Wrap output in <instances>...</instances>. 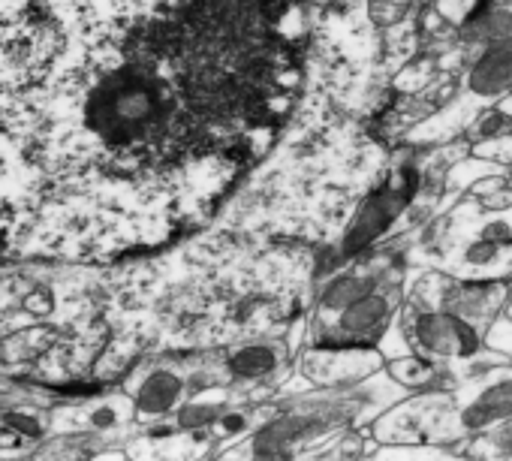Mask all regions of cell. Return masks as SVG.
Returning a JSON list of instances; mask_svg holds the SVG:
<instances>
[{
	"instance_id": "cell-1",
	"label": "cell",
	"mask_w": 512,
	"mask_h": 461,
	"mask_svg": "<svg viewBox=\"0 0 512 461\" xmlns=\"http://www.w3.org/2000/svg\"><path fill=\"white\" fill-rule=\"evenodd\" d=\"M308 0H0V263L205 226L284 136Z\"/></svg>"
},
{
	"instance_id": "cell-2",
	"label": "cell",
	"mask_w": 512,
	"mask_h": 461,
	"mask_svg": "<svg viewBox=\"0 0 512 461\" xmlns=\"http://www.w3.org/2000/svg\"><path fill=\"white\" fill-rule=\"evenodd\" d=\"M449 223L452 275L467 281L503 278L512 272V202H467Z\"/></svg>"
},
{
	"instance_id": "cell-3",
	"label": "cell",
	"mask_w": 512,
	"mask_h": 461,
	"mask_svg": "<svg viewBox=\"0 0 512 461\" xmlns=\"http://www.w3.org/2000/svg\"><path fill=\"white\" fill-rule=\"evenodd\" d=\"M419 344L434 356H470L479 347V332L458 314H434L422 320Z\"/></svg>"
},
{
	"instance_id": "cell-4",
	"label": "cell",
	"mask_w": 512,
	"mask_h": 461,
	"mask_svg": "<svg viewBox=\"0 0 512 461\" xmlns=\"http://www.w3.org/2000/svg\"><path fill=\"white\" fill-rule=\"evenodd\" d=\"M470 85L479 94H500L512 88V40H500L476 61Z\"/></svg>"
},
{
	"instance_id": "cell-5",
	"label": "cell",
	"mask_w": 512,
	"mask_h": 461,
	"mask_svg": "<svg viewBox=\"0 0 512 461\" xmlns=\"http://www.w3.org/2000/svg\"><path fill=\"white\" fill-rule=\"evenodd\" d=\"M512 416V380H503L491 389H485L464 413V422L470 428H482L488 422H497V419H506Z\"/></svg>"
},
{
	"instance_id": "cell-6",
	"label": "cell",
	"mask_w": 512,
	"mask_h": 461,
	"mask_svg": "<svg viewBox=\"0 0 512 461\" xmlns=\"http://www.w3.org/2000/svg\"><path fill=\"white\" fill-rule=\"evenodd\" d=\"M503 130H506V118H500V115L494 112V115H488V118L479 124L476 133H479V136H500Z\"/></svg>"
},
{
	"instance_id": "cell-7",
	"label": "cell",
	"mask_w": 512,
	"mask_h": 461,
	"mask_svg": "<svg viewBox=\"0 0 512 461\" xmlns=\"http://www.w3.org/2000/svg\"><path fill=\"white\" fill-rule=\"evenodd\" d=\"M491 440L497 443V449H512V416H506V422L491 434Z\"/></svg>"
}]
</instances>
